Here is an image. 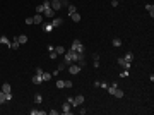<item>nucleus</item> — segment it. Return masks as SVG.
I'll list each match as a JSON object with an SVG mask.
<instances>
[{
    "label": "nucleus",
    "mask_w": 154,
    "mask_h": 115,
    "mask_svg": "<svg viewBox=\"0 0 154 115\" xmlns=\"http://www.w3.org/2000/svg\"><path fill=\"white\" fill-rule=\"evenodd\" d=\"M31 81H33V84H41L43 82V69H36V72H34Z\"/></svg>",
    "instance_id": "1"
},
{
    "label": "nucleus",
    "mask_w": 154,
    "mask_h": 115,
    "mask_svg": "<svg viewBox=\"0 0 154 115\" xmlns=\"http://www.w3.org/2000/svg\"><path fill=\"white\" fill-rule=\"evenodd\" d=\"M70 50H74V52H77V53H84V45H82L79 40H74Z\"/></svg>",
    "instance_id": "2"
},
{
    "label": "nucleus",
    "mask_w": 154,
    "mask_h": 115,
    "mask_svg": "<svg viewBox=\"0 0 154 115\" xmlns=\"http://www.w3.org/2000/svg\"><path fill=\"white\" fill-rule=\"evenodd\" d=\"M81 69H82V67L79 65V64H74V62H72V64H69V72L72 76H77L79 72H81Z\"/></svg>",
    "instance_id": "3"
},
{
    "label": "nucleus",
    "mask_w": 154,
    "mask_h": 115,
    "mask_svg": "<svg viewBox=\"0 0 154 115\" xmlns=\"http://www.w3.org/2000/svg\"><path fill=\"white\" fill-rule=\"evenodd\" d=\"M62 113H65V115H70V113H72V105H70L69 101H65L63 105H62Z\"/></svg>",
    "instance_id": "4"
},
{
    "label": "nucleus",
    "mask_w": 154,
    "mask_h": 115,
    "mask_svg": "<svg viewBox=\"0 0 154 115\" xmlns=\"http://www.w3.org/2000/svg\"><path fill=\"white\" fill-rule=\"evenodd\" d=\"M82 103H84V96H82V95L74 96V103H72V107H81Z\"/></svg>",
    "instance_id": "5"
},
{
    "label": "nucleus",
    "mask_w": 154,
    "mask_h": 115,
    "mask_svg": "<svg viewBox=\"0 0 154 115\" xmlns=\"http://www.w3.org/2000/svg\"><path fill=\"white\" fill-rule=\"evenodd\" d=\"M45 17H48V19H53V17H55V10H53L52 7H48V9H45Z\"/></svg>",
    "instance_id": "6"
},
{
    "label": "nucleus",
    "mask_w": 154,
    "mask_h": 115,
    "mask_svg": "<svg viewBox=\"0 0 154 115\" xmlns=\"http://www.w3.org/2000/svg\"><path fill=\"white\" fill-rule=\"evenodd\" d=\"M52 9L55 10V12L60 10V9H62V2H60V0H52Z\"/></svg>",
    "instance_id": "7"
},
{
    "label": "nucleus",
    "mask_w": 154,
    "mask_h": 115,
    "mask_svg": "<svg viewBox=\"0 0 154 115\" xmlns=\"http://www.w3.org/2000/svg\"><path fill=\"white\" fill-rule=\"evenodd\" d=\"M52 24H53V28L62 26V24H63V19H62V17H53V19H52Z\"/></svg>",
    "instance_id": "8"
},
{
    "label": "nucleus",
    "mask_w": 154,
    "mask_h": 115,
    "mask_svg": "<svg viewBox=\"0 0 154 115\" xmlns=\"http://www.w3.org/2000/svg\"><path fill=\"white\" fill-rule=\"evenodd\" d=\"M33 22H34V24H41V22H43V16H41V14H34V16H33Z\"/></svg>",
    "instance_id": "9"
},
{
    "label": "nucleus",
    "mask_w": 154,
    "mask_h": 115,
    "mask_svg": "<svg viewBox=\"0 0 154 115\" xmlns=\"http://www.w3.org/2000/svg\"><path fill=\"white\" fill-rule=\"evenodd\" d=\"M19 46H21V43L17 41V38H14V40L10 41V45H9V48H12V50H17Z\"/></svg>",
    "instance_id": "10"
},
{
    "label": "nucleus",
    "mask_w": 154,
    "mask_h": 115,
    "mask_svg": "<svg viewBox=\"0 0 154 115\" xmlns=\"http://www.w3.org/2000/svg\"><path fill=\"white\" fill-rule=\"evenodd\" d=\"M43 29H45V33H52L53 31V24L52 22H45V24H43Z\"/></svg>",
    "instance_id": "11"
},
{
    "label": "nucleus",
    "mask_w": 154,
    "mask_h": 115,
    "mask_svg": "<svg viewBox=\"0 0 154 115\" xmlns=\"http://www.w3.org/2000/svg\"><path fill=\"white\" fill-rule=\"evenodd\" d=\"M17 41H19L21 45H26V43H28V36H26V34H19V36H17Z\"/></svg>",
    "instance_id": "12"
},
{
    "label": "nucleus",
    "mask_w": 154,
    "mask_h": 115,
    "mask_svg": "<svg viewBox=\"0 0 154 115\" xmlns=\"http://www.w3.org/2000/svg\"><path fill=\"white\" fill-rule=\"evenodd\" d=\"M2 91H4L5 95L12 93V91H10V84H9V82H4V84H2Z\"/></svg>",
    "instance_id": "13"
},
{
    "label": "nucleus",
    "mask_w": 154,
    "mask_h": 115,
    "mask_svg": "<svg viewBox=\"0 0 154 115\" xmlns=\"http://www.w3.org/2000/svg\"><path fill=\"white\" fill-rule=\"evenodd\" d=\"M70 19H72L74 22H81V14H79V12H74V14H70Z\"/></svg>",
    "instance_id": "14"
},
{
    "label": "nucleus",
    "mask_w": 154,
    "mask_h": 115,
    "mask_svg": "<svg viewBox=\"0 0 154 115\" xmlns=\"http://www.w3.org/2000/svg\"><path fill=\"white\" fill-rule=\"evenodd\" d=\"M113 96H115V98H123V89L117 88V89H115V93H113Z\"/></svg>",
    "instance_id": "15"
},
{
    "label": "nucleus",
    "mask_w": 154,
    "mask_h": 115,
    "mask_svg": "<svg viewBox=\"0 0 154 115\" xmlns=\"http://www.w3.org/2000/svg\"><path fill=\"white\" fill-rule=\"evenodd\" d=\"M55 53H57V55H63V53H65V48H63L62 45L55 46Z\"/></svg>",
    "instance_id": "16"
},
{
    "label": "nucleus",
    "mask_w": 154,
    "mask_h": 115,
    "mask_svg": "<svg viewBox=\"0 0 154 115\" xmlns=\"http://www.w3.org/2000/svg\"><path fill=\"white\" fill-rule=\"evenodd\" d=\"M55 84H57L58 89H63V88H65V81H63V79H57V81H55Z\"/></svg>",
    "instance_id": "17"
},
{
    "label": "nucleus",
    "mask_w": 154,
    "mask_h": 115,
    "mask_svg": "<svg viewBox=\"0 0 154 115\" xmlns=\"http://www.w3.org/2000/svg\"><path fill=\"white\" fill-rule=\"evenodd\" d=\"M146 10L151 14V17H154V5H152V4H147V5H146Z\"/></svg>",
    "instance_id": "18"
},
{
    "label": "nucleus",
    "mask_w": 154,
    "mask_h": 115,
    "mask_svg": "<svg viewBox=\"0 0 154 115\" xmlns=\"http://www.w3.org/2000/svg\"><path fill=\"white\" fill-rule=\"evenodd\" d=\"M123 58H125L127 62H134V53H132V52H127V53H125V57H123Z\"/></svg>",
    "instance_id": "19"
},
{
    "label": "nucleus",
    "mask_w": 154,
    "mask_h": 115,
    "mask_svg": "<svg viewBox=\"0 0 154 115\" xmlns=\"http://www.w3.org/2000/svg\"><path fill=\"white\" fill-rule=\"evenodd\" d=\"M2 103H7V95L0 89V105H2Z\"/></svg>",
    "instance_id": "20"
},
{
    "label": "nucleus",
    "mask_w": 154,
    "mask_h": 115,
    "mask_svg": "<svg viewBox=\"0 0 154 115\" xmlns=\"http://www.w3.org/2000/svg\"><path fill=\"white\" fill-rule=\"evenodd\" d=\"M41 101H43V96H41L40 93H36V95H34V103H36V105H40Z\"/></svg>",
    "instance_id": "21"
},
{
    "label": "nucleus",
    "mask_w": 154,
    "mask_h": 115,
    "mask_svg": "<svg viewBox=\"0 0 154 115\" xmlns=\"http://www.w3.org/2000/svg\"><path fill=\"white\" fill-rule=\"evenodd\" d=\"M0 43H2V45H10V41H9V38L7 36H0Z\"/></svg>",
    "instance_id": "22"
},
{
    "label": "nucleus",
    "mask_w": 154,
    "mask_h": 115,
    "mask_svg": "<svg viewBox=\"0 0 154 115\" xmlns=\"http://www.w3.org/2000/svg\"><path fill=\"white\" fill-rule=\"evenodd\" d=\"M52 77H53L52 72H43V82H45V81H50Z\"/></svg>",
    "instance_id": "23"
},
{
    "label": "nucleus",
    "mask_w": 154,
    "mask_h": 115,
    "mask_svg": "<svg viewBox=\"0 0 154 115\" xmlns=\"http://www.w3.org/2000/svg\"><path fill=\"white\" fill-rule=\"evenodd\" d=\"M67 10H69L70 14H74V12H77V9H75V5L74 4H69V7H67Z\"/></svg>",
    "instance_id": "24"
},
{
    "label": "nucleus",
    "mask_w": 154,
    "mask_h": 115,
    "mask_svg": "<svg viewBox=\"0 0 154 115\" xmlns=\"http://www.w3.org/2000/svg\"><path fill=\"white\" fill-rule=\"evenodd\" d=\"M31 115H45V112H43V110H36V108H34V110H31Z\"/></svg>",
    "instance_id": "25"
},
{
    "label": "nucleus",
    "mask_w": 154,
    "mask_h": 115,
    "mask_svg": "<svg viewBox=\"0 0 154 115\" xmlns=\"http://www.w3.org/2000/svg\"><path fill=\"white\" fill-rule=\"evenodd\" d=\"M113 45L115 46H122V40H120V38H113Z\"/></svg>",
    "instance_id": "26"
},
{
    "label": "nucleus",
    "mask_w": 154,
    "mask_h": 115,
    "mask_svg": "<svg viewBox=\"0 0 154 115\" xmlns=\"http://www.w3.org/2000/svg\"><path fill=\"white\" fill-rule=\"evenodd\" d=\"M43 12H45V7H43V4H41V5L36 7V14H43Z\"/></svg>",
    "instance_id": "27"
},
{
    "label": "nucleus",
    "mask_w": 154,
    "mask_h": 115,
    "mask_svg": "<svg viewBox=\"0 0 154 115\" xmlns=\"http://www.w3.org/2000/svg\"><path fill=\"white\" fill-rule=\"evenodd\" d=\"M43 7H45V9L52 7V0H45V2H43Z\"/></svg>",
    "instance_id": "28"
},
{
    "label": "nucleus",
    "mask_w": 154,
    "mask_h": 115,
    "mask_svg": "<svg viewBox=\"0 0 154 115\" xmlns=\"http://www.w3.org/2000/svg\"><path fill=\"white\" fill-rule=\"evenodd\" d=\"M130 67H132V62H125V64H123V69L125 70H130Z\"/></svg>",
    "instance_id": "29"
},
{
    "label": "nucleus",
    "mask_w": 154,
    "mask_h": 115,
    "mask_svg": "<svg viewBox=\"0 0 154 115\" xmlns=\"http://www.w3.org/2000/svg\"><path fill=\"white\" fill-rule=\"evenodd\" d=\"M125 62H127L125 58H123V57H120V58H118V65H122V67H123V64H125Z\"/></svg>",
    "instance_id": "30"
},
{
    "label": "nucleus",
    "mask_w": 154,
    "mask_h": 115,
    "mask_svg": "<svg viewBox=\"0 0 154 115\" xmlns=\"http://www.w3.org/2000/svg\"><path fill=\"white\" fill-rule=\"evenodd\" d=\"M26 24H28V26L34 24V22H33V17H26Z\"/></svg>",
    "instance_id": "31"
},
{
    "label": "nucleus",
    "mask_w": 154,
    "mask_h": 115,
    "mask_svg": "<svg viewBox=\"0 0 154 115\" xmlns=\"http://www.w3.org/2000/svg\"><path fill=\"white\" fill-rule=\"evenodd\" d=\"M48 57H50V58H52V60H55V58H57V57H58V55H57V53H55V52H50V55H48Z\"/></svg>",
    "instance_id": "32"
},
{
    "label": "nucleus",
    "mask_w": 154,
    "mask_h": 115,
    "mask_svg": "<svg viewBox=\"0 0 154 115\" xmlns=\"http://www.w3.org/2000/svg\"><path fill=\"white\" fill-rule=\"evenodd\" d=\"M65 88L70 89V88H72V81H65Z\"/></svg>",
    "instance_id": "33"
},
{
    "label": "nucleus",
    "mask_w": 154,
    "mask_h": 115,
    "mask_svg": "<svg viewBox=\"0 0 154 115\" xmlns=\"http://www.w3.org/2000/svg\"><path fill=\"white\" fill-rule=\"evenodd\" d=\"M65 67H67V64H65V62H62L60 65H58V70H63V69H65Z\"/></svg>",
    "instance_id": "34"
},
{
    "label": "nucleus",
    "mask_w": 154,
    "mask_h": 115,
    "mask_svg": "<svg viewBox=\"0 0 154 115\" xmlns=\"http://www.w3.org/2000/svg\"><path fill=\"white\" fill-rule=\"evenodd\" d=\"M62 7H65V9L69 7V0H62Z\"/></svg>",
    "instance_id": "35"
},
{
    "label": "nucleus",
    "mask_w": 154,
    "mask_h": 115,
    "mask_svg": "<svg viewBox=\"0 0 154 115\" xmlns=\"http://www.w3.org/2000/svg\"><path fill=\"white\" fill-rule=\"evenodd\" d=\"M129 74H130L129 70H123V72H122V74H120V76H122V77H129Z\"/></svg>",
    "instance_id": "36"
},
{
    "label": "nucleus",
    "mask_w": 154,
    "mask_h": 115,
    "mask_svg": "<svg viewBox=\"0 0 154 115\" xmlns=\"http://www.w3.org/2000/svg\"><path fill=\"white\" fill-rule=\"evenodd\" d=\"M58 72H60V70H58V69H55V70L52 72V76H53V77H57V76H58Z\"/></svg>",
    "instance_id": "37"
},
{
    "label": "nucleus",
    "mask_w": 154,
    "mask_h": 115,
    "mask_svg": "<svg viewBox=\"0 0 154 115\" xmlns=\"http://www.w3.org/2000/svg\"><path fill=\"white\" fill-rule=\"evenodd\" d=\"M79 113H81V115H86V113H87V110H86V108H81V110H79Z\"/></svg>",
    "instance_id": "38"
},
{
    "label": "nucleus",
    "mask_w": 154,
    "mask_h": 115,
    "mask_svg": "<svg viewBox=\"0 0 154 115\" xmlns=\"http://www.w3.org/2000/svg\"><path fill=\"white\" fill-rule=\"evenodd\" d=\"M99 86H101L103 89H106V88H108V84H106V82H99Z\"/></svg>",
    "instance_id": "39"
},
{
    "label": "nucleus",
    "mask_w": 154,
    "mask_h": 115,
    "mask_svg": "<svg viewBox=\"0 0 154 115\" xmlns=\"http://www.w3.org/2000/svg\"><path fill=\"white\" fill-rule=\"evenodd\" d=\"M48 52H55V46H53V45H48Z\"/></svg>",
    "instance_id": "40"
},
{
    "label": "nucleus",
    "mask_w": 154,
    "mask_h": 115,
    "mask_svg": "<svg viewBox=\"0 0 154 115\" xmlns=\"http://www.w3.org/2000/svg\"><path fill=\"white\" fill-rule=\"evenodd\" d=\"M67 101H69L70 105H72V103H74V96H69V98H67Z\"/></svg>",
    "instance_id": "41"
},
{
    "label": "nucleus",
    "mask_w": 154,
    "mask_h": 115,
    "mask_svg": "<svg viewBox=\"0 0 154 115\" xmlns=\"http://www.w3.org/2000/svg\"><path fill=\"white\" fill-rule=\"evenodd\" d=\"M50 115H58V110H50Z\"/></svg>",
    "instance_id": "42"
},
{
    "label": "nucleus",
    "mask_w": 154,
    "mask_h": 115,
    "mask_svg": "<svg viewBox=\"0 0 154 115\" xmlns=\"http://www.w3.org/2000/svg\"><path fill=\"white\" fill-rule=\"evenodd\" d=\"M60 2H62V0H60Z\"/></svg>",
    "instance_id": "43"
}]
</instances>
